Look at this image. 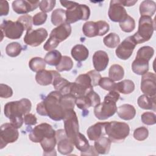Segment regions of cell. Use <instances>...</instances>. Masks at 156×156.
Instances as JSON below:
<instances>
[{
	"label": "cell",
	"mask_w": 156,
	"mask_h": 156,
	"mask_svg": "<svg viewBox=\"0 0 156 156\" xmlns=\"http://www.w3.org/2000/svg\"><path fill=\"white\" fill-rule=\"evenodd\" d=\"M62 94L58 91L50 92L45 98L37 105V112L41 116H47L54 121L63 119L65 112L63 108L60 99Z\"/></svg>",
	"instance_id": "cell-1"
},
{
	"label": "cell",
	"mask_w": 156,
	"mask_h": 156,
	"mask_svg": "<svg viewBox=\"0 0 156 156\" xmlns=\"http://www.w3.org/2000/svg\"><path fill=\"white\" fill-rule=\"evenodd\" d=\"M32 104L29 99L23 98L20 101H11L4 105L5 116L10 121V123L16 128H20L24 122L23 115L31 110Z\"/></svg>",
	"instance_id": "cell-2"
},
{
	"label": "cell",
	"mask_w": 156,
	"mask_h": 156,
	"mask_svg": "<svg viewBox=\"0 0 156 156\" xmlns=\"http://www.w3.org/2000/svg\"><path fill=\"white\" fill-rule=\"evenodd\" d=\"M120 95L116 90L110 91L104 99L94 108V114L99 120H105L114 115L116 112V102L119 100Z\"/></svg>",
	"instance_id": "cell-3"
},
{
	"label": "cell",
	"mask_w": 156,
	"mask_h": 156,
	"mask_svg": "<svg viewBox=\"0 0 156 156\" xmlns=\"http://www.w3.org/2000/svg\"><path fill=\"white\" fill-rule=\"evenodd\" d=\"M105 133L111 142H122L129 135L130 127L128 124L119 121L106 122Z\"/></svg>",
	"instance_id": "cell-4"
},
{
	"label": "cell",
	"mask_w": 156,
	"mask_h": 156,
	"mask_svg": "<svg viewBox=\"0 0 156 156\" xmlns=\"http://www.w3.org/2000/svg\"><path fill=\"white\" fill-rule=\"evenodd\" d=\"M71 33V27L69 24L63 23L53 29L49 37L44 43L43 48L45 51H50L56 48L59 43L65 40Z\"/></svg>",
	"instance_id": "cell-5"
},
{
	"label": "cell",
	"mask_w": 156,
	"mask_h": 156,
	"mask_svg": "<svg viewBox=\"0 0 156 156\" xmlns=\"http://www.w3.org/2000/svg\"><path fill=\"white\" fill-rule=\"evenodd\" d=\"M155 30V23L151 17L141 16L138 22L137 32L132 35L136 44L149 41Z\"/></svg>",
	"instance_id": "cell-6"
},
{
	"label": "cell",
	"mask_w": 156,
	"mask_h": 156,
	"mask_svg": "<svg viewBox=\"0 0 156 156\" xmlns=\"http://www.w3.org/2000/svg\"><path fill=\"white\" fill-rule=\"evenodd\" d=\"M64 130L67 137L74 143L79 132V121L77 115L74 110L66 112L63 119Z\"/></svg>",
	"instance_id": "cell-7"
},
{
	"label": "cell",
	"mask_w": 156,
	"mask_h": 156,
	"mask_svg": "<svg viewBox=\"0 0 156 156\" xmlns=\"http://www.w3.org/2000/svg\"><path fill=\"white\" fill-rule=\"evenodd\" d=\"M90 15V9L85 4H79L77 2L72 7L66 10V23L71 24L79 20L86 21Z\"/></svg>",
	"instance_id": "cell-8"
},
{
	"label": "cell",
	"mask_w": 156,
	"mask_h": 156,
	"mask_svg": "<svg viewBox=\"0 0 156 156\" xmlns=\"http://www.w3.org/2000/svg\"><path fill=\"white\" fill-rule=\"evenodd\" d=\"M0 29L2 34L1 41L3 35L11 40L19 39L22 36L24 28L19 21H12L11 20H4L1 24Z\"/></svg>",
	"instance_id": "cell-9"
},
{
	"label": "cell",
	"mask_w": 156,
	"mask_h": 156,
	"mask_svg": "<svg viewBox=\"0 0 156 156\" xmlns=\"http://www.w3.org/2000/svg\"><path fill=\"white\" fill-rule=\"evenodd\" d=\"M110 29L109 24L105 21H87L85 23L82 27L83 34L89 38L96 36H102L106 34Z\"/></svg>",
	"instance_id": "cell-10"
},
{
	"label": "cell",
	"mask_w": 156,
	"mask_h": 156,
	"mask_svg": "<svg viewBox=\"0 0 156 156\" xmlns=\"http://www.w3.org/2000/svg\"><path fill=\"white\" fill-rule=\"evenodd\" d=\"M19 136L18 129L11 123H4L1 126L0 149H2L9 143L15 142Z\"/></svg>",
	"instance_id": "cell-11"
},
{
	"label": "cell",
	"mask_w": 156,
	"mask_h": 156,
	"mask_svg": "<svg viewBox=\"0 0 156 156\" xmlns=\"http://www.w3.org/2000/svg\"><path fill=\"white\" fill-rule=\"evenodd\" d=\"M55 136V131L52 126L44 122L35 126L29 134V139L34 143H40L44 138Z\"/></svg>",
	"instance_id": "cell-12"
},
{
	"label": "cell",
	"mask_w": 156,
	"mask_h": 156,
	"mask_svg": "<svg viewBox=\"0 0 156 156\" xmlns=\"http://www.w3.org/2000/svg\"><path fill=\"white\" fill-rule=\"evenodd\" d=\"M48 33L44 28H39L35 30L32 29L26 30L24 37V42L32 47L40 45L48 37Z\"/></svg>",
	"instance_id": "cell-13"
},
{
	"label": "cell",
	"mask_w": 156,
	"mask_h": 156,
	"mask_svg": "<svg viewBox=\"0 0 156 156\" xmlns=\"http://www.w3.org/2000/svg\"><path fill=\"white\" fill-rule=\"evenodd\" d=\"M136 44L133 36L127 37L118 44L115 50L116 55L121 60H127L132 55Z\"/></svg>",
	"instance_id": "cell-14"
},
{
	"label": "cell",
	"mask_w": 156,
	"mask_h": 156,
	"mask_svg": "<svg viewBox=\"0 0 156 156\" xmlns=\"http://www.w3.org/2000/svg\"><path fill=\"white\" fill-rule=\"evenodd\" d=\"M108 15L111 21L121 23L128 16V14L119 0H112L108 11Z\"/></svg>",
	"instance_id": "cell-15"
},
{
	"label": "cell",
	"mask_w": 156,
	"mask_h": 156,
	"mask_svg": "<svg viewBox=\"0 0 156 156\" xmlns=\"http://www.w3.org/2000/svg\"><path fill=\"white\" fill-rule=\"evenodd\" d=\"M58 151L62 155H68L74 149V143L67 137L65 130L59 129L55 131Z\"/></svg>",
	"instance_id": "cell-16"
},
{
	"label": "cell",
	"mask_w": 156,
	"mask_h": 156,
	"mask_svg": "<svg viewBox=\"0 0 156 156\" xmlns=\"http://www.w3.org/2000/svg\"><path fill=\"white\" fill-rule=\"evenodd\" d=\"M140 88L147 95L154 96L156 93V76L151 72H147L142 75Z\"/></svg>",
	"instance_id": "cell-17"
},
{
	"label": "cell",
	"mask_w": 156,
	"mask_h": 156,
	"mask_svg": "<svg viewBox=\"0 0 156 156\" xmlns=\"http://www.w3.org/2000/svg\"><path fill=\"white\" fill-rule=\"evenodd\" d=\"M39 1L16 0L12 2V9L18 14H26L36 9L40 4Z\"/></svg>",
	"instance_id": "cell-18"
},
{
	"label": "cell",
	"mask_w": 156,
	"mask_h": 156,
	"mask_svg": "<svg viewBox=\"0 0 156 156\" xmlns=\"http://www.w3.org/2000/svg\"><path fill=\"white\" fill-rule=\"evenodd\" d=\"M109 58L106 52L104 51H97L93 55V63L95 70L97 71H102L105 69L108 66Z\"/></svg>",
	"instance_id": "cell-19"
},
{
	"label": "cell",
	"mask_w": 156,
	"mask_h": 156,
	"mask_svg": "<svg viewBox=\"0 0 156 156\" xmlns=\"http://www.w3.org/2000/svg\"><path fill=\"white\" fill-rule=\"evenodd\" d=\"M58 74L59 73L56 71L43 69L37 73L35 75V80L39 85L46 86L52 83L54 77Z\"/></svg>",
	"instance_id": "cell-20"
},
{
	"label": "cell",
	"mask_w": 156,
	"mask_h": 156,
	"mask_svg": "<svg viewBox=\"0 0 156 156\" xmlns=\"http://www.w3.org/2000/svg\"><path fill=\"white\" fill-rule=\"evenodd\" d=\"M106 124L105 122H97L90 127L87 130V134L90 140L95 141L105 134L104 127Z\"/></svg>",
	"instance_id": "cell-21"
},
{
	"label": "cell",
	"mask_w": 156,
	"mask_h": 156,
	"mask_svg": "<svg viewBox=\"0 0 156 156\" xmlns=\"http://www.w3.org/2000/svg\"><path fill=\"white\" fill-rule=\"evenodd\" d=\"M118 116L124 120L128 121L132 119L136 115V110L135 107L130 104H124L120 105L117 110Z\"/></svg>",
	"instance_id": "cell-22"
},
{
	"label": "cell",
	"mask_w": 156,
	"mask_h": 156,
	"mask_svg": "<svg viewBox=\"0 0 156 156\" xmlns=\"http://www.w3.org/2000/svg\"><path fill=\"white\" fill-rule=\"evenodd\" d=\"M52 85L55 90L60 92L63 95L69 93L71 82L61 77L60 74L57 75L52 82Z\"/></svg>",
	"instance_id": "cell-23"
},
{
	"label": "cell",
	"mask_w": 156,
	"mask_h": 156,
	"mask_svg": "<svg viewBox=\"0 0 156 156\" xmlns=\"http://www.w3.org/2000/svg\"><path fill=\"white\" fill-rule=\"evenodd\" d=\"M71 54V56L75 60L80 62L85 61L87 60V58H88L89 55V51L84 45L78 44L73 47Z\"/></svg>",
	"instance_id": "cell-24"
},
{
	"label": "cell",
	"mask_w": 156,
	"mask_h": 156,
	"mask_svg": "<svg viewBox=\"0 0 156 156\" xmlns=\"http://www.w3.org/2000/svg\"><path fill=\"white\" fill-rule=\"evenodd\" d=\"M111 143L108 138L102 136L94 141V147L99 154H107L110 151Z\"/></svg>",
	"instance_id": "cell-25"
},
{
	"label": "cell",
	"mask_w": 156,
	"mask_h": 156,
	"mask_svg": "<svg viewBox=\"0 0 156 156\" xmlns=\"http://www.w3.org/2000/svg\"><path fill=\"white\" fill-rule=\"evenodd\" d=\"M148 60L136 57L132 63V69L134 73L138 75H143L149 70Z\"/></svg>",
	"instance_id": "cell-26"
},
{
	"label": "cell",
	"mask_w": 156,
	"mask_h": 156,
	"mask_svg": "<svg viewBox=\"0 0 156 156\" xmlns=\"http://www.w3.org/2000/svg\"><path fill=\"white\" fill-rule=\"evenodd\" d=\"M137 103L143 109L155 111V96H151L145 94L141 95L137 99Z\"/></svg>",
	"instance_id": "cell-27"
},
{
	"label": "cell",
	"mask_w": 156,
	"mask_h": 156,
	"mask_svg": "<svg viewBox=\"0 0 156 156\" xmlns=\"http://www.w3.org/2000/svg\"><path fill=\"white\" fill-rule=\"evenodd\" d=\"M141 16L152 17L156 10V4L151 0H145L141 2L139 7Z\"/></svg>",
	"instance_id": "cell-28"
},
{
	"label": "cell",
	"mask_w": 156,
	"mask_h": 156,
	"mask_svg": "<svg viewBox=\"0 0 156 156\" xmlns=\"http://www.w3.org/2000/svg\"><path fill=\"white\" fill-rule=\"evenodd\" d=\"M135 90V84L131 80H123L117 83H116L114 90H116L118 93L122 94H130L132 93Z\"/></svg>",
	"instance_id": "cell-29"
},
{
	"label": "cell",
	"mask_w": 156,
	"mask_h": 156,
	"mask_svg": "<svg viewBox=\"0 0 156 156\" xmlns=\"http://www.w3.org/2000/svg\"><path fill=\"white\" fill-rule=\"evenodd\" d=\"M40 143L43 150L44 155H49L51 153L55 151V146L57 143L55 136L46 137Z\"/></svg>",
	"instance_id": "cell-30"
},
{
	"label": "cell",
	"mask_w": 156,
	"mask_h": 156,
	"mask_svg": "<svg viewBox=\"0 0 156 156\" xmlns=\"http://www.w3.org/2000/svg\"><path fill=\"white\" fill-rule=\"evenodd\" d=\"M62 54L58 50L54 49L49 51L44 57V60L47 64L51 66H57L62 58Z\"/></svg>",
	"instance_id": "cell-31"
},
{
	"label": "cell",
	"mask_w": 156,
	"mask_h": 156,
	"mask_svg": "<svg viewBox=\"0 0 156 156\" xmlns=\"http://www.w3.org/2000/svg\"><path fill=\"white\" fill-rule=\"evenodd\" d=\"M124 76V71L123 68L118 64L112 65L108 71V76L113 81H118L121 80Z\"/></svg>",
	"instance_id": "cell-32"
},
{
	"label": "cell",
	"mask_w": 156,
	"mask_h": 156,
	"mask_svg": "<svg viewBox=\"0 0 156 156\" xmlns=\"http://www.w3.org/2000/svg\"><path fill=\"white\" fill-rule=\"evenodd\" d=\"M66 21V10L62 9L54 10L51 14V22L54 26H60Z\"/></svg>",
	"instance_id": "cell-33"
},
{
	"label": "cell",
	"mask_w": 156,
	"mask_h": 156,
	"mask_svg": "<svg viewBox=\"0 0 156 156\" xmlns=\"http://www.w3.org/2000/svg\"><path fill=\"white\" fill-rule=\"evenodd\" d=\"M46 62L41 57H35L32 58L29 62V68L34 72L38 73L42 71L46 68Z\"/></svg>",
	"instance_id": "cell-34"
},
{
	"label": "cell",
	"mask_w": 156,
	"mask_h": 156,
	"mask_svg": "<svg viewBox=\"0 0 156 156\" xmlns=\"http://www.w3.org/2000/svg\"><path fill=\"white\" fill-rule=\"evenodd\" d=\"M76 98L70 93L62 95L60 99V102L65 113L68 110H74L76 104Z\"/></svg>",
	"instance_id": "cell-35"
},
{
	"label": "cell",
	"mask_w": 156,
	"mask_h": 156,
	"mask_svg": "<svg viewBox=\"0 0 156 156\" xmlns=\"http://www.w3.org/2000/svg\"><path fill=\"white\" fill-rule=\"evenodd\" d=\"M104 44L108 48H115L120 43V38L116 33L111 32L103 38Z\"/></svg>",
	"instance_id": "cell-36"
},
{
	"label": "cell",
	"mask_w": 156,
	"mask_h": 156,
	"mask_svg": "<svg viewBox=\"0 0 156 156\" xmlns=\"http://www.w3.org/2000/svg\"><path fill=\"white\" fill-rule=\"evenodd\" d=\"M74 144L78 150L81 151V152H85L87 151L90 146L88 140L81 133H79L74 143Z\"/></svg>",
	"instance_id": "cell-37"
},
{
	"label": "cell",
	"mask_w": 156,
	"mask_h": 156,
	"mask_svg": "<svg viewBox=\"0 0 156 156\" xmlns=\"http://www.w3.org/2000/svg\"><path fill=\"white\" fill-rule=\"evenodd\" d=\"M23 49L21 45L18 42H12L8 44L5 48V52L11 57H17L20 54Z\"/></svg>",
	"instance_id": "cell-38"
},
{
	"label": "cell",
	"mask_w": 156,
	"mask_h": 156,
	"mask_svg": "<svg viewBox=\"0 0 156 156\" xmlns=\"http://www.w3.org/2000/svg\"><path fill=\"white\" fill-rule=\"evenodd\" d=\"M56 69L59 72L70 71L73 67V62L68 56H62L60 63L55 66Z\"/></svg>",
	"instance_id": "cell-39"
},
{
	"label": "cell",
	"mask_w": 156,
	"mask_h": 156,
	"mask_svg": "<svg viewBox=\"0 0 156 156\" xmlns=\"http://www.w3.org/2000/svg\"><path fill=\"white\" fill-rule=\"evenodd\" d=\"M88 91L89 90H87L80 84L76 82H71L69 93L73 95L75 98H78V97L84 96Z\"/></svg>",
	"instance_id": "cell-40"
},
{
	"label": "cell",
	"mask_w": 156,
	"mask_h": 156,
	"mask_svg": "<svg viewBox=\"0 0 156 156\" xmlns=\"http://www.w3.org/2000/svg\"><path fill=\"white\" fill-rule=\"evenodd\" d=\"M154 54V49L153 48L149 46H144L141 47L136 52V57L146 59L148 61L153 57Z\"/></svg>",
	"instance_id": "cell-41"
},
{
	"label": "cell",
	"mask_w": 156,
	"mask_h": 156,
	"mask_svg": "<svg viewBox=\"0 0 156 156\" xmlns=\"http://www.w3.org/2000/svg\"><path fill=\"white\" fill-rule=\"evenodd\" d=\"M119 27L121 30L125 32H131L135 28V20L128 15L127 18L123 21L119 23Z\"/></svg>",
	"instance_id": "cell-42"
},
{
	"label": "cell",
	"mask_w": 156,
	"mask_h": 156,
	"mask_svg": "<svg viewBox=\"0 0 156 156\" xmlns=\"http://www.w3.org/2000/svg\"><path fill=\"white\" fill-rule=\"evenodd\" d=\"M76 82L80 84L85 88L88 90L93 89V87L92 85V82L90 76L87 73L80 74L76 79Z\"/></svg>",
	"instance_id": "cell-43"
},
{
	"label": "cell",
	"mask_w": 156,
	"mask_h": 156,
	"mask_svg": "<svg viewBox=\"0 0 156 156\" xmlns=\"http://www.w3.org/2000/svg\"><path fill=\"white\" fill-rule=\"evenodd\" d=\"M75 103L77 107L81 110H85L90 107H92L91 99L87 94L76 98Z\"/></svg>",
	"instance_id": "cell-44"
},
{
	"label": "cell",
	"mask_w": 156,
	"mask_h": 156,
	"mask_svg": "<svg viewBox=\"0 0 156 156\" xmlns=\"http://www.w3.org/2000/svg\"><path fill=\"white\" fill-rule=\"evenodd\" d=\"M99 85L102 89L110 91L112 90H115L116 83L110 78L104 77H101V79H100L99 82Z\"/></svg>",
	"instance_id": "cell-45"
},
{
	"label": "cell",
	"mask_w": 156,
	"mask_h": 156,
	"mask_svg": "<svg viewBox=\"0 0 156 156\" xmlns=\"http://www.w3.org/2000/svg\"><path fill=\"white\" fill-rule=\"evenodd\" d=\"M149 135V130L145 127H140L136 128L133 132V137L138 141L145 140Z\"/></svg>",
	"instance_id": "cell-46"
},
{
	"label": "cell",
	"mask_w": 156,
	"mask_h": 156,
	"mask_svg": "<svg viewBox=\"0 0 156 156\" xmlns=\"http://www.w3.org/2000/svg\"><path fill=\"white\" fill-rule=\"evenodd\" d=\"M141 119L143 123L146 125H154L156 123V116L153 112L143 113L141 116Z\"/></svg>",
	"instance_id": "cell-47"
},
{
	"label": "cell",
	"mask_w": 156,
	"mask_h": 156,
	"mask_svg": "<svg viewBox=\"0 0 156 156\" xmlns=\"http://www.w3.org/2000/svg\"><path fill=\"white\" fill-rule=\"evenodd\" d=\"M55 3L56 1L54 0H43L40 1L39 7L43 12H49L54 8Z\"/></svg>",
	"instance_id": "cell-48"
},
{
	"label": "cell",
	"mask_w": 156,
	"mask_h": 156,
	"mask_svg": "<svg viewBox=\"0 0 156 156\" xmlns=\"http://www.w3.org/2000/svg\"><path fill=\"white\" fill-rule=\"evenodd\" d=\"M32 17L29 15H23L20 16L17 21L21 23L24 28V30H29L32 29V24H33V20Z\"/></svg>",
	"instance_id": "cell-49"
},
{
	"label": "cell",
	"mask_w": 156,
	"mask_h": 156,
	"mask_svg": "<svg viewBox=\"0 0 156 156\" xmlns=\"http://www.w3.org/2000/svg\"><path fill=\"white\" fill-rule=\"evenodd\" d=\"M48 15L46 13H44L43 12H38L34 15L33 16V24L35 26H40L43 24L46 20H47Z\"/></svg>",
	"instance_id": "cell-50"
},
{
	"label": "cell",
	"mask_w": 156,
	"mask_h": 156,
	"mask_svg": "<svg viewBox=\"0 0 156 156\" xmlns=\"http://www.w3.org/2000/svg\"><path fill=\"white\" fill-rule=\"evenodd\" d=\"M13 95V90L6 84H0V96L2 98H9Z\"/></svg>",
	"instance_id": "cell-51"
},
{
	"label": "cell",
	"mask_w": 156,
	"mask_h": 156,
	"mask_svg": "<svg viewBox=\"0 0 156 156\" xmlns=\"http://www.w3.org/2000/svg\"><path fill=\"white\" fill-rule=\"evenodd\" d=\"M87 74L90 76V77L91 78L93 87L99 85V80L102 77L101 74L99 73V72L97 71L96 70L94 69V70H91V71H88L87 73Z\"/></svg>",
	"instance_id": "cell-52"
},
{
	"label": "cell",
	"mask_w": 156,
	"mask_h": 156,
	"mask_svg": "<svg viewBox=\"0 0 156 156\" xmlns=\"http://www.w3.org/2000/svg\"><path fill=\"white\" fill-rule=\"evenodd\" d=\"M85 94H87L91 99L92 103V107H94L101 102V98L99 95L96 93L93 89L89 90Z\"/></svg>",
	"instance_id": "cell-53"
},
{
	"label": "cell",
	"mask_w": 156,
	"mask_h": 156,
	"mask_svg": "<svg viewBox=\"0 0 156 156\" xmlns=\"http://www.w3.org/2000/svg\"><path fill=\"white\" fill-rule=\"evenodd\" d=\"M24 122L26 125L34 126L37 123V119L35 115L28 113L24 115Z\"/></svg>",
	"instance_id": "cell-54"
},
{
	"label": "cell",
	"mask_w": 156,
	"mask_h": 156,
	"mask_svg": "<svg viewBox=\"0 0 156 156\" xmlns=\"http://www.w3.org/2000/svg\"><path fill=\"white\" fill-rule=\"evenodd\" d=\"M9 5L7 1H1L0 2V15L6 16L9 14Z\"/></svg>",
	"instance_id": "cell-55"
},
{
	"label": "cell",
	"mask_w": 156,
	"mask_h": 156,
	"mask_svg": "<svg viewBox=\"0 0 156 156\" xmlns=\"http://www.w3.org/2000/svg\"><path fill=\"white\" fill-rule=\"evenodd\" d=\"M62 5L64 7H66L67 9L72 7L73 6H74L76 2H74V1H60Z\"/></svg>",
	"instance_id": "cell-56"
},
{
	"label": "cell",
	"mask_w": 156,
	"mask_h": 156,
	"mask_svg": "<svg viewBox=\"0 0 156 156\" xmlns=\"http://www.w3.org/2000/svg\"><path fill=\"white\" fill-rule=\"evenodd\" d=\"M119 1L123 6H127V7L132 6V5H135V4L136 2H137V0H135V1H132H132H128V0L121 1V0H119Z\"/></svg>",
	"instance_id": "cell-57"
}]
</instances>
